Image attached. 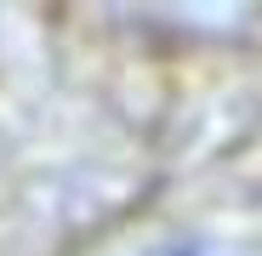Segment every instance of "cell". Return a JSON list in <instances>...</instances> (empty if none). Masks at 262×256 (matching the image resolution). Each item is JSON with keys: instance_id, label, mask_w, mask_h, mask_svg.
Returning <instances> with one entry per match:
<instances>
[{"instance_id": "6da1fadb", "label": "cell", "mask_w": 262, "mask_h": 256, "mask_svg": "<svg viewBox=\"0 0 262 256\" xmlns=\"http://www.w3.org/2000/svg\"><path fill=\"white\" fill-rule=\"evenodd\" d=\"M154 256H205V250H194V245H177V250H154Z\"/></svg>"}]
</instances>
